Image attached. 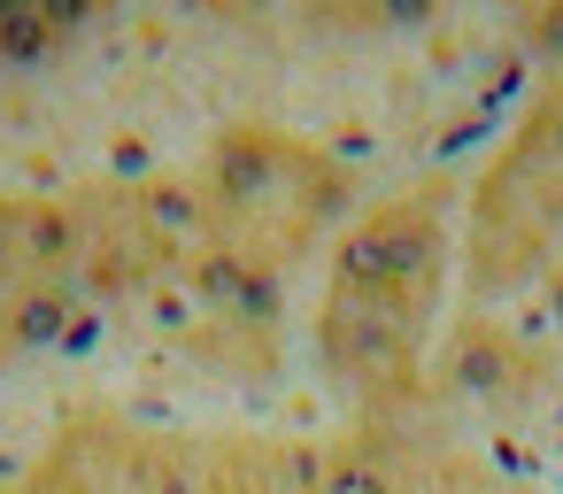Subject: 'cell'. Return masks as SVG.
Returning a JSON list of instances; mask_svg holds the SVG:
<instances>
[{
	"label": "cell",
	"mask_w": 563,
	"mask_h": 494,
	"mask_svg": "<svg viewBox=\"0 0 563 494\" xmlns=\"http://www.w3.org/2000/svg\"><path fill=\"white\" fill-rule=\"evenodd\" d=\"M455 271V201L448 178H417L371 201L324 271L317 294V363L355 417H401L424 394V348Z\"/></svg>",
	"instance_id": "cell-1"
},
{
	"label": "cell",
	"mask_w": 563,
	"mask_h": 494,
	"mask_svg": "<svg viewBox=\"0 0 563 494\" xmlns=\"http://www.w3.org/2000/svg\"><path fill=\"white\" fill-rule=\"evenodd\" d=\"M432 455L401 417H355L324 448V494H424Z\"/></svg>",
	"instance_id": "cell-8"
},
{
	"label": "cell",
	"mask_w": 563,
	"mask_h": 494,
	"mask_svg": "<svg viewBox=\"0 0 563 494\" xmlns=\"http://www.w3.org/2000/svg\"><path fill=\"white\" fill-rule=\"evenodd\" d=\"M194 186L209 209V255H224L255 278H286L355 217L347 163L324 155L309 132H286L263 117L224 124L209 140V155L194 163Z\"/></svg>",
	"instance_id": "cell-2"
},
{
	"label": "cell",
	"mask_w": 563,
	"mask_h": 494,
	"mask_svg": "<svg viewBox=\"0 0 563 494\" xmlns=\"http://www.w3.org/2000/svg\"><path fill=\"white\" fill-rule=\"evenodd\" d=\"M16 486L24 494H194V432H163L109 402H78L55 417L47 448Z\"/></svg>",
	"instance_id": "cell-5"
},
{
	"label": "cell",
	"mask_w": 563,
	"mask_h": 494,
	"mask_svg": "<svg viewBox=\"0 0 563 494\" xmlns=\"http://www.w3.org/2000/svg\"><path fill=\"white\" fill-rule=\"evenodd\" d=\"M78 286L63 278H40V286H0V371L9 363H32L47 348H63L70 317H78Z\"/></svg>",
	"instance_id": "cell-10"
},
{
	"label": "cell",
	"mask_w": 563,
	"mask_h": 494,
	"mask_svg": "<svg viewBox=\"0 0 563 494\" xmlns=\"http://www.w3.org/2000/svg\"><path fill=\"white\" fill-rule=\"evenodd\" d=\"M194 494H324V448L294 432H194Z\"/></svg>",
	"instance_id": "cell-7"
},
{
	"label": "cell",
	"mask_w": 563,
	"mask_h": 494,
	"mask_svg": "<svg viewBox=\"0 0 563 494\" xmlns=\"http://www.w3.org/2000/svg\"><path fill=\"white\" fill-rule=\"evenodd\" d=\"M70 209V286L78 301H147L170 271L209 255V209L194 171L147 178H86L63 194Z\"/></svg>",
	"instance_id": "cell-3"
},
{
	"label": "cell",
	"mask_w": 563,
	"mask_h": 494,
	"mask_svg": "<svg viewBox=\"0 0 563 494\" xmlns=\"http://www.w3.org/2000/svg\"><path fill=\"white\" fill-rule=\"evenodd\" d=\"M0 494H24V486H16V479H9V486H0Z\"/></svg>",
	"instance_id": "cell-12"
},
{
	"label": "cell",
	"mask_w": 563,
	"mask_h": 494,
	"mask_svg": "<svg viewBox=\"0 0 563 494\" xmlns=\"http://www.w3.org/2000/svg\"><path fill=\"white\" fill-rule=\"evenodd\" d=\"M140 309H155V332L201 363H224V371H271L278 363V278H255L224 255L170 271Z\"/></svg>",
	"instance_id": "cell-6"
},
{
	"label": "cell",
	"mask_w": 563,
	"mask_h": 494,
	"mask_svg": "<svg viewBox=\"0 0 563 494\" xmlns=\"http://www.w3.org/2000/svg\"><path fill=\"white\" fill-rule=\"evenodd\" d=\"M563 248V70L540 86L509 147L486 163L471 194V301H501L532 286Z\"/></svg>",
	"instance_id": "cell-4"
},
{
	"label": "cell",
	"mask_w": 563,
	"mask_h": 494,
	"mask_svg": "<svg viewBox=\"0 0 563 494\" xmlns=\"http://www.w3.org/2000/svg\"><path fill=\"white\" fill-rule=\"evenodd\" d=\"M70 286V209L63 194H0V286Z\"/></svg>",
	"instance_id": "cell-9"
},
{
	"label": "cell",
	"mask_w": 563,
	"mask_h": 494,
	"mask_svg": "<svg viewBox=\"0 0 563 494\" xmlns=\"http://www.w3.org/2000/svg\"><path fill=\"white\" fill-rule=\"evenodd\" d=\"M532 286H540V294H548V317H555V325H563V255H555V263H548V271H540V278H532Z\"/></svg>",
	"instance_id": "cell-11"
}]
</instances>
